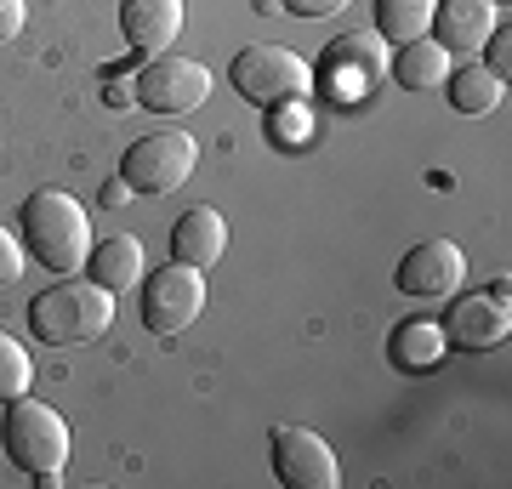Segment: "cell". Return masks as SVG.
<instances>
[{"mask_svg":"<svg viewBox=\"0 0 512 489\" xmlns=\"http://www.w3.org/2000/svg\"><path fill=\"white\" fill-rule=\"evenodd\" d=\"M23 228V251L46 262L52 273H86V256H92V217L86 205L63 194V188H40L29 194L18 211Z\"/></svg>","mask_w":512,"mask_h":489,"instance_id":"obj_1","label":"cell"},{"mask_svg":"<svg viewBox=\"0 0 512 489\" xmlns=\"http://www.w3.org/2000/svg\"><path fill=\"white\" fill-rule=\"evenodd\" d=\"M114 325V296L97 279H57L29 302V330L46 347H80L97 342Z\"/></svg>","mask_w":512,"mask_h":489,"instance_id":"obj_2","label":"cell"},{"mask_svg":"<svg viewBox=\"0 0 512 489\" xmlns=\"http://www.w3.org/2000/svg\"><path fill=\"white\" fill-rule=\"evenodd\" d=\"M228 80L245 103L256 109H279V103H302L313 91V63L296 57L291 46H245L228 63Z\"/></svg>","mask_w":512,"mask_h":489,"instance_id":"obj_3","label":"cell"},{"mask_svg":"<svg viewBox=\"0 0 512 489\" xmlns=\"http://www.w3.org/2000/svg\"><path fill=\"white\" fill-rule=\"evenodd\" d=\"M0 438H6V455H12L29 478L63 472V461H69V421L40 399H12Z\"/></svg>","mask_w":512,"mask_h":489,"instance_id":"obj_4","label":"cell"},{"mask_svg":"<svg viewBox=\"0 0 512 489\" xmlns=\"http://www.w3.org/2000/svg\"><path fill=\"white\" fill-rule=\"evenodd\" d=\"M194 165H200V143L188 131H148V137H137L126 148L120 182L131 194H171L177 182L194 177Z\"/></svg>","mask_w":512,"mask_h":489,"instance_id":"obj_5","label":"cell"},{"mask_svg":"<svg viewBox=\"0 0 512 489\" xmlns=\"http://www.w3.org/2000/svg\"><path fill=\"white\" fill-rule=\"evenodd\" d=\"M205 313V273L188 262H165L143 273V325L154 336H183Z\"/></svg>","mask_w":512,"mask_h":489,"instance_id":"obj_6","label":"cell"},{"mask_svg":"<svg viewBox=\"0 0 512 489\" xmlns=\"http://www.w3.org/2000/svg\"><path fill=\"white\" fill-rule=\"evenodd\" d=\"M268 455L285 489H336L342 484V461L313 427H274L268 433Z\"/></svg>","mask_w":512,"mask_h":489,"instance_id":"obj_7","label":"cell"},{"mask_svg":"<svg viewBox=\"0 0 512 489\" xmlns=\"http://www.w3.org/2000/svg\"><path fill=\"white\" fill-rule=\"evenodd\" d=\"M205 97H211V69H205L200 57L160 52L137 74V103L154 114H188V109H200Z\"/></svg>","mask_w":512,"mask_h":489,"instance_id":"obj_8","label":"cell"},{"mask_svg":"<svg viewBox=\"0 0 512 489\" xmlns=\"http://www.w3.org/2000/svg\"><path fill=\"white\" fill-rule=\"evenodd\" d=\"M512 336V308H507V279L490 290V296H467L456 302L450 325H444V342H456L461 353H495V347Z\"/></svg>","mask_w":512,"mask_h":489,"instance_id":"obj_9","label":"cell"},{"mask_svg":"<svg viewBox=\"0 0 512 489\" xmlns=\"http://www.w3.org/2000/svg\"><path fill=\"white\" fill-rule=\"evenodd\" d=\"M399 290L404 296H450V290L467 279V256H461L456 239H421V245H410V256L399 262Z\"/></svg>","mask_w":512,"mask_h":489,"instance_id":"obj_10","label":"cell"},{"mask_svg":"<svg viewBox=\"0 0 512 489\" xmlns=\"http://www.w3.org/2000/svg\"><path fill=\"white\" fill-rule=\"evenodd\" d=\"M120 29L137 57H160L183 35V0H120Z\"/></svg>","mask_w":512,"mask_h":489,"instance_id":"obj_11","label":"cell"},{"mask_svg":"<svg viewBox=\"0 0 512 489\" xmlns=\"http://www.w3.org/2000/svg\"><path fill=\"white\" fill-rule=\"evenodd\" d=\"M382 74H387L382 35H342L336 40V52H330V86H336V97H365Z\"/></svg>","mask_w":512,"mask_h":489,"instance_id":"obj_12","label":"cell"},{"mask_svg":"<svg viewBox=\"0 0 512 489\" xmlns=\"http://www.w3.org/2000/svg\"><path fill=\"white\" fill-rule=\"evenodd\" d=\"M495 23H501L495 0H439L433 6V40L444 52H478L495 35Z\"/></svg>","mask_w":512,"mask_h":489,"instance_id":"obj_13","label":"cell"},{"mask_svg":"<svg viewBox=\"0 0 512 489\" xmlns=\"http://www.w3.org/2000/svg\"><path fill=\"white\" fill-rule=\"evenodd\" d=\"M222 251H228V222L211 211V205H194L171 222V262H188V268H217Z\"/></svg>","mask_w":512,"mask_h":489,"instance_id":"obj_14","label":"cell"},{"mask_svg":"<svg viewBox=\"0 0 512 489\" xmlns=\"http://www.w3.org/2000/svg\"><path fill=\"white\" fill-rule=\"evenodd\" d=\"M86 273H92V279H97L103 290H109V296H120V290H137V279L148 273V262H143V239H131V234L97 239L92 256H86Z\"/></svg>","mask_w":512,"mask_h":489,"instance_id":"obj_15","label":"cell"},{"mask_svg":"<svg viewBox=\"0 0 512 489\" xmlns=\"http://www.w3.org/2000/svg\"><path fill=\"white\" fill-rule=\"evenodd\" d=\"M444 325L433 319H404L393 336H387V359L399 364V370H439L444 364Z\"/></svg>","mask_w":512,"mask_h":489,"instance_id":"obj_16","label":"cell"},{"mask_svg":"<svg viewBox=\"0 0 512 489\" xmlns=\"http://www.w3.org/2000/svg\"><path fill=\"white\" fill-rule=\"evenodd\" d=\"M393 80L404 91H439L450 80V52L439 40H410V46L393 52Z\"/></svg>","mask_w":512,"mask_h":489,"instance_id":"obj_17","label":"cell"},{"mask_svg":"<svg viewBox=\"0 0 512 489\" xmlns=\"http://www.w3.org/2000/svg\"><path fill=\"white\" fill-rule=\"evenodd\" d=\"M433 6H439V0H376V35H382L387 46L427 40V29H433Z\"/></svg>","mask_w":512,"mask_h":489,"instance_id":"obj_18","label":"cell"},{"mask_svg":"<svg viewBox=\"0 0 512 489\" xmlns=\"http://www.w3.org/2000/svg\"><path fill=\"white\" fill-rule=\"evenodd\" d=\"M444 86H450L456 114H495V109H501V97H507V80L490 74L484 63H478V69H461L456 80H444Z\"/></svg>","mask_w":512,"mask_h":489,"instance_id":"obj_19","label":"cell"},{"mask_svg":"<svg viewBox=\"0 0 512 489\" xmlns=\"http://www.w3.org/2000/svg\"><path fill=\"white\" fill-rule=\"evenodd\" d=\"M29 381H35V364H29V353H23L6 330H0V404H12L29 393Z\"/></svg>","mask_w":512,"mask_h":489,"instance_id":"obj_20","label":"cell"},{"mask_svg":"<svg viewBox=\"0 0 512 489\" xmlns=\"http://www.w3.org/2000/svg\"><path fill=\"white\" fill-rule=\"evenodd\" d=\"M268 137H279L285 148H302L313 137V114H308V97L302 103H279L268 109Z\"/></svg>","mask_w":512,"mask_h":489,"instance_id":"obj_21","label":"cell"},{"mask_svg":"<svg viewBox=\"0 0 512 489\" xmlns=\"http://www.w3.org/2000/svg\"><path fill=\"white\" fill-rule=\"evenodd\" d=\"M478 52L490 57V63H484V69H490V74H501V80H507V69H512V29H507V23H495V35L484 40V46H478Z\"/></svg>","mask_w":512,"mask_h":489,"instance_id":"obj_22","label":"cell"},{"mask_svg":"<svg viewBox=\"0 0 512 489\" xmlns=\"http://www.w3.org/2000/svg\"><path fill=\"white\" fill-rule=\"evenodd\" d=\"M23 23H29V0H0V46L18 40Z\"/></svg>","mask_w":512,"mask_h":489,"instance_id":"obj_23","label":"cell"},{"mask_svg":"<svg viewBox=\"0 0 512 489\" xmlns=\"http://www.w3.org/2000/svg\"><path fill=\"white\" fill-rule=\"evenodd\" d=\"M18 273H23V245L6 234V228H0V285H12Z\"/></svg>","mask_w":512,"mask_h":489,"instance_id":"obj_24","label":"cell"},{"mask_svg":"<svg viewBox=\"0 0 512 489\" xmlns=\"http://www.w3.org/2000/svg\"><path fill=\"white\" fill-rule=\"evenodd\" d=\"M285 12H296V18H330V12H342L348 0H279Z\"/></svg>","mask_w":512,"mask_h":489,"instance_id":"obj_25","label":"cell"},{"mask_svg":"<svg viewBox=\"0 0 512 489\" xmlns=\"http://www.w3.org/2000/svg\"><path fill=\"white\" fill-rule=\"evenodd\" d=\"M126 200H131V188H126V182H109V188H103V205H109V211H120Z\"/></svg>","mask_w":512,"mask_h":489,"instance_id":"obj_26","label":"cell"}]
</instances>
